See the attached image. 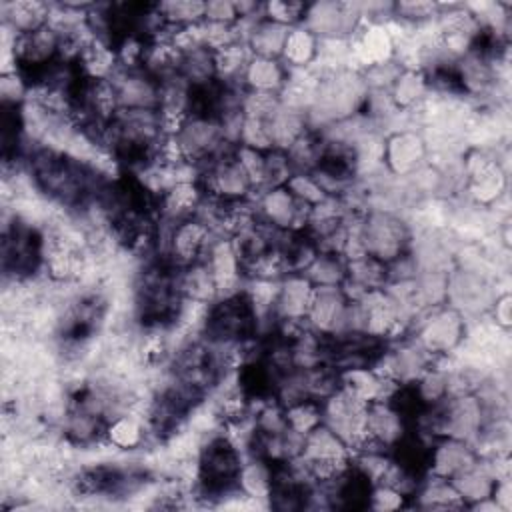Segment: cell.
Here are the masks:
<instances>
[{
    "mask_svg": "<svg viewBox=\"0 0 512 512\" xmlns=\"http://www.w3.org/2000/svg\"><path fill=\"white\" fill-rule=\"evenodd\" d=\"M284 410H286L288 426L302 434H308L312 428L322 424V402L320 400L306 398V400H300Z\"/></svg>",
    "mask_w": 512,
    "mask_h": 512,
    "instance_id": "18",
    "label": "cell"
},
{
    "mask_svg": "<svg viewBox=\"0 0 512 512\" xmlns=\"http://www.w3.org/2000/svg\"><path fill=\"white\" fill-rule=\"evenodd\" d=\"M302 458L306 460H350L352 452L348 444L324 422L312 428L304 438V452Z\"/></svg>",
    "mask_w": 512,
    "mask_h": 512,
    "instance_id": "13",
    "label": "cell"
},
{
    "mask_svg": "<svg viewBox=\"0 0 512 512\" xmlns=\"http://www.w3.org/2000/svg\"><path fill=\"white\" fill-rule=\"evenodd\" d=\"M288 74L290 70L282 60L252 56L244 70L242 86L248 92H264V94L280 96V92L288 82Z\"/></svg>",
    "mask_w": 512,
    "mask_h": 512,
    "instance_id": "10",
    "label": "cell"
},
{
    "mask_svg": "<svg viewBox=\"0 0 512 512\" xmlns=\"http://www.w3.org/2000/svg\"><path fill=\"white\" fill-rule=\"evenodd\" d=\"M302 274L312 286H340L346 278V258L342 254L318 252Z\"/></svg>",
    "mask_w": 512,
    "mask_h": 512,
    "instance_id": "17",
    "label": "cell"
},
{
    "mask_svg": "<svg viewBox=\"0 0 512 512\" xmlns=\"http://www.w3.org/2000/svg\"><path fill=\"white\" fill-rule=\"evenodd\" d=\"M464 334H466V324L460 312L454 308H440L420 324L416 342L430 356H442L452 352L456 346H460L464 340Z\"/></svg>",
    "mask_w": 512,
    "mask_h": 512,
    "instance_id": "5",
    "label": "cell"
},
{
    "mask_svg": "<svg viewBox=\"0 0 512 512\" xmlns=\"http://www.w3.org/2000/svg\"><path fill=\"white\" fill-rule=\"evenodd\" d=\"M406 500L408 498L402 496L392 486L376 482V484H372V490H370V496H368V508H372V510H396V508H402Z\"/></svg>",
    "mask_w": 512,
    "mask_h": 512,
    "instance_id": "21",
    "label": "cell"
},
{
    "mask_svg": "<svg viewBox=\"0 0 512 512\" xmlns=\"http://www.w3.org/2000/svg\"><path fill=\"white\" fill-rule=\"evenodd\" d=\"M428 90L430 88L422 70L402 68V72L396 76L390 88V96L398 110H412L426 100Z\"/></svg>",
    "mask_w": 512,
    "mask_h": 512,
    "instance_id": "16",
    "label": "cell"
},
{
    "mask_svg": "<svg viewBox=\"0 0 512 512\" xmlns=\"http://www.w3.org/2000/svg\"><path fill=\"white\" fill-rule=\"evenodd\" d=\"M364 252L384 264L408 252L410 232L408 226L390 212H370L358 226Z\"/></svg>",
    "mask_w": 512,
    "mask_h": 512,
    "instance_id": "2",
    "label": "cell"
},
{
    "mask_svg": "<svg viewBox=\"0 0 512 512\" xmlns=\"http://www.w3.org/2000/svg\"><path fill=\"white\" fill-rule=\"evenodd\" d=\"M108 80L114 88L118 110H158L160 82L146 68L118 66Z\"/></svg>",
    "mask_w": 512,
    "mask_h": 512,
    "instance_id": "3",
    "label": "cell"
},
{
    "mask_svg": "<svg viewBox=\"0 0 512 512\" xmlns=\"http://www.w3.org/2000/svg\"><path fill=\"white\" fill-rule=\"evenodd\" d=\"M204 20L208 22H220V24H234L238 22L234 2H206L204 6Z\"/></svg>",
    "mask_w": 512,
    "mask_h": 512,
    "instance_id": "22",
    "label": "cell"
},
{
    "mask_svg": "<svg viewBox=\"0 0 512 512\" xmlns=\"http://www.w3.org/2000/svg\"><path fill=\"white\" fill-rule=\"evenodd\" d=\"M288 32H290V26L262 18L250 26L244 44L248 46L252 56L282 60Z\"/></svg>",
    "mask_w": 512,
    "mask_h": 512,
    "instance_id": "11",
    "label": "cell"
},
{
    "mask_svg": "<svg viewBox=\"0 0 512 512\" xmlns=\"http://www.w3.org/2000/svg\"><path fill=\"white\" fill-rule=\"evenodd\" d=\"M272 476H274V464H270L264 458L250 456L242 462L240 474H238V490L244 494V498L250 500H268L270 488H272Z\"/></svg>",
    "mask_w": 512,
    "mask_h": 512,
    "instance_id": "14",
    "label": "cell"
},
{
    "mask_svg": "<svg viewBox=\"0 0 512 512\" xmlns=\"http://www.w3.org/2000/svg\"><path fill=\"white\" fill-rule=\"evenodd\" d=\"M306 6L298 2H268L264 4V18L284 24V26H298L302 24Z\"/></svg>",
    "mask_w": 512,
    "mask_h": 512,
    "instance_id": "20",
    "label": "cell"
},
{
    "mask_svg": "<svg viewBox=\"0 0 512 512\" xmlns=\"http://www.w3.org/2000/svg\"><path fill=\"white\" fill-rule=\"evenodd\" d=\"M348 304L350 300L340 286H314L306 314L308 328L322 338L342 334L346 328Z\"/></svg>",
    "mask_w": 512,
    "mask_h": 512,
    "instance_id": "4",
    "label": "cell"
},
{
    "mask_svg": "<svg viewBox=\"0 0 512 512\" xmlns=\"http://www.w3.org/2000/svg\"><path fill=\"white\" fill-rule=\"evenodd\" d=\"M314 286L304 274H286L278 280L276 298L272 306V316L278 322L300 324L306 322Z\"/></svg>",
    "mask_w": 512,
    "mask_h": 512,
    "instance_id": "6",
    "label": "cell"
},
{
    "mask_svg": "<svg viewBox=\"0 0 512 512\" xmlns=\"http://www.w3.org/2000/svg\"><path fill=\"white\" fill-rule=\"evenodd\" d=\"M426 156V142L420 134L412 130L394 132L384 140V156L382 160L388 168L398 174H414Z\"/></svg>",
    "mask_w": 512,
    "mask_h": 512,
    "instance_id": "8",
    "label": "cell"
},
{
    "mask_svg": "<svg viewBox=\"0 0 512 512\" xmlns=\"http://www.w3.org/2000/svg\"><path fill=\"white\" fill-rule=\"evenodd\" d=\"M494 322L498 328H504V330H508L510 326V294L508 292H504L502 296H496Z\"/></svg>",
    "mask_w": 512,
    "mask_h": 512,
    "instance_id": "23",
    "label": "cell"
},
{
    "mask_svg": "<svg viewBox=\"0 0 512 512\" xmlns=\"http://www.w3.org/2000/svg\"><path fill=\"white\" fill-rule=\"evenodd\" d=\"M146 440V426L144 422L130 414V412H120L112 416L106 424L104 432V444H108L114 450H138Z\"/></svg>",
    "mask_w": 512,
    "mask_h": 512,
    "instance_id": "12",
    "label": "cell"
},
{
    "mask_svg": "<svg viewBox=\"0 0 512 512\" xmlns=\"http://www.w3.org/2000/svg\"><path fill=\"white\" fill-rule=\"evenodd\" d=\"M240 446L228 434H212L196 452V498H226L238 490Z\"/></svg>",
    "mask_w": 512,
    "mask_h": 512,
    "instance_id": "1",
    "label": "cell"
},
{
    "mask_svg": "<svg viewBox=\"0 0 512 512\" xmlns=\"http://www.w3.org/2000/svg\"><path fill=\"white\" fill-rule=\"evenodd\" d=\"M286 188L298 202H302L310 208L320 204L324 198H328L326 192L322 190V186L316 182V178L310 172H294L290 176V180L286 182Z\"/></svg>",
    "mask_w": 512,
    "mask_h": 512,
    "instance_id": "19",
    "label": "cell"
},
{
    "mask_svg": "<svg viewBox=\"0 0 512 512\" xmlns=\"http://www.w3.org/2000/svg\"><path fill=\"white\" fill-rule=\"evenodd\" d=\"M508 476V474H506ZM498 472L492 464V460H482L478 458L474 464H470L468 468H464L462 472L454 474L450 478L454 490L458 492L460 500L464 502V506H474L486 498H490L492 488L498 480Z\"/></svg>",
    "mask_w": 512,
    "mask_h": 512,
    "instance_id": "9",
    "label": "cell"
},
{
    "mask_svg": "<svg viewBox=\"0 0 512 512\" xmlns=\"http://www.w3.org/2000/svg\"><path fill=\"white\" fill-rule=\"evenodd\" d=\"M478 450L472 442L452 438V436H440L434 444H430L428 452V472L432 476L440 478H452L454 474L462 472L470 464L478 460Z\"/></svg>",
    "mask_w": 512,
    "mask_h": 512,
    "instance_id": "7",
    "label": "cell"
},
{
    "mask_svg": "<svg viewBox=\"0 0 512 512\" xmlns=\"http://www.w3.org/2000/svg\"><path fill=\"white\" fill-rule=\"evenodd\" d=\"M318 54V38L302 24L292 26L284 44L282 62L288 70H304L314 64Z\"/></svg>",
    "mask_w": 512,
    "mask_h": 512,
    "instance_id": "15",
    "label": "cell"
}]
</instances>
